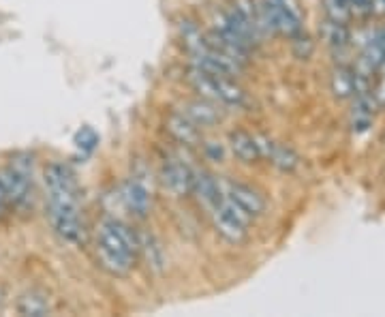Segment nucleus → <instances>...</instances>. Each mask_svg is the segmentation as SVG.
Returning <instances> with one entry per match:
<instances>
[{
  "mask_svg": "<svg viewBox=\"0 0 385 317\" xmlns=\"http://www.w3.org/2000/svg\"><path fill=\"white\" fill-rule=\"evenodd\" d=\"M165 129L170 131V135L174 140H178L180 144L187 146H195L201 140V131L199 127L185 114V111H172L165 120Z\"/></svg>",
  "mask_w": 385,
  "mask_h": 317,
  "instance_id": "nucleus-10",
  "label": "nucleus"
},
{
  "mask_svg": "<svg viewBox=\"0 0 385 317\" xmlns=\"http://www.w3.org/2000/svg\"><path fill=\"white\" fill-rule=\"evenodd\" d=\"M122 199H124V206L131 210V215H135V217H145V215L150 212L152 195L148 191V186H145L137 178H131V180L124 184Z\"/></svg>",
  "mask_w": 385,
  "mask_h": 317,
  "instance_id": "nucleus-9",
  "label": "nucleus"
},
{
  "mask_svg": "<svg viewBox=\"0 0 385 317\" xmlns=\"http://www.w3.org/2000/svg\"><path fill=\"white\" fill-rule=\"evenodd\" d=\"M373 13L385 15V0H373Z\"/></svg>",
  "mask_w": 385,
  "mask_h": 317,
  "instance_id": "nucleus-18",
  "label": "nucleus"
},
{
  "mask_svg": "<svg viewBox=\"0 0 385 317\" xmlns=\"http://www.w3.org/2000/svg\"><path fill=\"white\" fill-rule=\"evenodd\" d=\"M189 82L199 92L201 97L210 101H216L218 105H229V107H240L246 103L244 90L233 82V78L218 76V73H210L193 65Z\"/></svg>",
  "mask_w": 385,
  "mask_h": 317,
  "instance_id": "nucleus-4",
  "label": "nucleus"
},
{
  "mask_svg": "<svg viewBox=\"0 0 385 317\" xmlns=\"http://www.w3.org/2000/svg\"><path fill=\"white\" fill-rule=\"evenodd\" d=\"M214 230L221 234L227 242H242L248 234V223L253 217H248L237 204H233L225 193L221 195L214 206L210 208Z\"/></svg>",
  "mask_w": 385,
  "mask_h": 317,
  "instance_id": "nucleus-5",
  "label": "nucleus"
},
{
  "mask_svg": "<svg viewBox=\"0 0 385 317\" xmlns=\"http://www.w3.org/2000/svg\"><path fill=\"white\" fill-rule=\"evenodd\" d=\"M253 11L261 36H298L302 32L304 15L298 0H253Z\"/></svg>",
  "mask_w": 385,
  "mask_h": 317,
  "instance_id": "nucleus-3",
  "label": "nucleus"
},
{
  "mask_svg": "<svg viewBox=\"0 0 385 317\" xmlns=\"http://www.w3.org/2000/svg\"><path fill=\"white\" fill-rule=\"evenodd\" d=\"M141 240L137 234L118 219L103 221L97 230L95 255L99 266L112 276H126L137 264Z\"/></svg>",
  "mask_w": 385,
  "mask_h": 317,
  "instance_id": "nucleus-2",
  "label": "nucleus"
},
{
  "mask_svg": "<svg viewBox=\"0 0 385 317\" xmlns=\"http://www.w3.org/2000/svg\"><path fill=\"white\" fill-rule=\"evenodd\" d=\"M191 193H195V197L210 210L223 195V182L206 172H193Z\"/></svg>",
  "mask_w": 385,
  "mask_h": 317,
  "instance_id": "nucleus-11",
  "label": "nucleus"
},
{
  "mask_svg": "<svg viewBox=\"0 0 385 317\" xmlns=\"http://www.w3.org/2000/svg\"><path fill=\"white\" fill-rule=\"evenodd\" d=\"M349 9H351V15H358V17L371 15L373 0H349Z\"/></svg>",
  "mask_w": 385,
  "mask_h": 317,
  "instance_id": "nucleus-17",
  "label": "nucleus"
},
{
  "mask_svg": "<svg viewBox=\"0 0 385 317\" xmlns=\"http://www.w3.org/2000/svg\"><path fill=\"white\" fill-rule=\"evenodd\" d=\"M332 88L338 97H351L355 92V73L347 69H336L332 76Z\"/></svg>",
  "mask_w": 385,
  "mask_h": 317,
  "instance_id": "nucleus-15",
  "label": "nucleus"
},
{
  "mask_svg": "<svg viewBox=\"0 0 385 317\" xmlns=\"http://www.w3.org/2000/svg\"><path fill=\"white\" fill-rule=\"evenodd\" d=\"M229 148L231 153L242 163H253L261 159V144L259 138H255L246 131H233L229 135Z\"/></svg>",
  "mask_w": 385,
  "mask_h": 317,
  "instance_id": "nucleus-13",
  "label": "nucleus"
},
{
  "mask_svg": "<svg viewBox=\"0 0 385 317\" xmlns=\"http://www.w3.org/2000/svg\"><path fill=\"white\" fill-rule=\"evenodd\" d=\"M0 186H3L5 199L9 208H22L30 199V182L28 176L15 165L0 167Z\"/></svg>",
  "mask_w": 385,
  "mask_h": 317,
  "instance_id": "nucleus-6",
  "label": "nucleus"
},
{
  "mask_svg": "<svg viewBox=\"0 0 385 317\" xmlns=\"http://www.w3.org/2000/svg\"><path fill=\"white\" fill-rule=\"evenodd\" d=\"M325 11L329 15V20L338 24H345L351 17L349 0H325Z\"/></svg>",
  "mask_w": 385,
  "mask_h": 317,
  "instance_id": "nucleus-16",
  "label": "nucleus"
},
{
  "mask_svg": "<svg viewBox=\"0 0 385 317\" xmlns=\"http://www.w3.org/2000/svg\"><path fill=\"white\" fill-rule=\"evenodd\" d=\"M223 193L233 201L237 204L248 217H259L264 210H266V199L264 195L253 189V186L244 184V182H223Z\"/></svg>",
  "mask_w": 385,
  "mask_h": 317,
  "instance_id": "nucleus-8",
  "label": "nucleus"
},
{
  "mask_svg": "<svg viewBox=\"0 0 385 317\" xmlns=\"http://www.w3.org/2000/svg\"><path fill=\"white\" fill-rule=\"evenodd\" d=\"M185 114L197 124V127H212L216 122H221L223 118V111L218 107L216 101H210L206 97L195 99L191 103H187L185 107Z\"/></svg>",
  "mask_w": 385,
  "mask_h": 317,
  "instance_id": "nucleus-12",
  "label": "nucleus"
},
{
  "mask_svg": "<svg viewBox=\"0 0 385 317\" xmlns=\"http://www.w3.org/2000/svg\"><path fill=\"white\" fill-rule=\"evenodd\" d=\"M9 210V204L5 199V193H3V186H0V217H5V212Z\"/></svg>",
  "mask_w": 385,
  "mask_h": 317,
  "instance_id": "nucleus-19",
  "label": "nucleus"
},
{
  "mask_svg": "<svg viewBox=\"0 0 385 317\" xmlns=\"http://www.w3.org/2000/svg\"><path fill=\"white\" fill-rule=\"evenodd\" d=\"M0 303H3V292H0Z\"/></svg>",
  "mask_w": 385,
  "mask_h": 317,
  "instance_id": "nucleus-20",
  "label": "nucleus"
},
{
  "mask_svg": "<svg viewBox=\"0 0 385 317\" xmlns=\"http://www.w3.org/2000/svg\"><path fill=\"white\" fill-rule=\"evenodd\" d=\"M161 184L163 189L172 193L174 197H182L191 193V184H193V170L178 159H172L163 165L161 170Z\"/></svg>",
  "mask_w": 385,
  "mask_h": 317,
  "instance_id": "nucleus-7",
  "label": "nucleus"
},
{
  "mask_svg": "<svg viewBox=\"0 0 385 317\" xmlns=\"http://www.w3.org/2000/svg\"><path fill=\"white\" fill-rule=\"evenodd\" d=\"M47 195V215L54 232L67 242H80L84 234L78 184L71 170L62 163H49L43 170Z\"/></svg>",
  "mask_w": 385,
  "mask_h": 317,
  "instance_id": "nucleus-1",
  "label": "nucleus"
},
{
  "mask_svg": "<svg viewBox=\"0 0 385 317\" xmlns=\"http://www.w3.org/2000/svg\"><path fill=\"white\" fill-rule=\"evenodd\" d=\"M51 311L47 294L39 289H30L22 294V298L17 300V313L20 315H32V317H43Z\"/></svg>",
  "mask_w": 385,
  "mask_h": 317,
  "instance_id": "nucleus-14",
  "label": "nucleus"
}]
</instances>
